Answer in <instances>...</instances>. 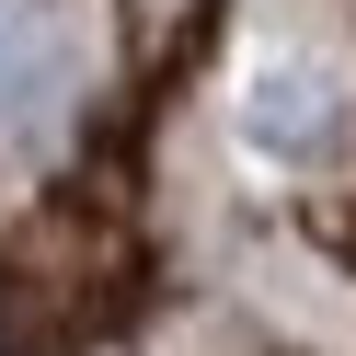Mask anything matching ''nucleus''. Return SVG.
Masks as SVG:
<instances>
[{"label": "nucleus", "instance_id": "obj_1", "mask_svg": "<svg viewBox=\"0 0 356 356\" xmlns=\"http://www.w3.org/2000/svg\"><path fill=\"white\" fill-rule=\"evenodd\" d=\"M0 356H12V333H0Z\"/></svg>", "mask_w": 356, "mask_h": 356}]
</instances>
